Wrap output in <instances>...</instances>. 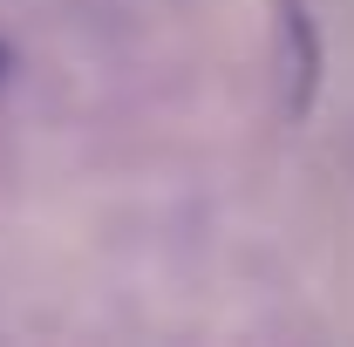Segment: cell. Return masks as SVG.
Instances as JSON below:
<instances>
[{
  "label": "cell",
  "mask_w": 354,
  "mask_h": 347,
  "mask_svg": "<svg viewBox=\"0 0 354 347\" xmlns=\"http://www.w3.org/2000/svg\"><path fill=\"white\" fill-rule=\"evenodd\" d=\"M279 62H286V109L307 116L313 82H320V41H313V21L300 0H279Z\"/></svg>",
  "instance_id": "6da1fadb"
}]
</instances>
